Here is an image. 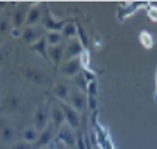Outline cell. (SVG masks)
I'll use <instances>...</instances> for the list:
<instances>
[{
    "label": "cell",
    "instance_id": "1",
    "mask_svg": "<svg viewBox=\"0 0 157 149\" xmlns=\"http://www.w3.org/2000/svg\"><path fill=\"white\" fill-rule=\"evenodd\" d=\"M65 25V20H58L53 17V14L50 13L48 6H45V9H44V14H42V27L48 30V31H58L61 33L62 28Z\"/></svg>",
    "mask_w": 157,
    "mask_h": 149
},
{
    "label": "cell",
    "instance_id": "2",
    "mask_svg": "<svg viewBox=\"0 0 157 149\" xmlns=\"http://www.w3.org/2000/svg\"><path fill=\"white\" fill-rule=\"evenodd\" d=\"M58 104L61 106V109L64 112V117H65V123L67 126H70L72 129H76L79 126V112L75 110L69 102H64V101H58Z\"/></svg>",
    "mask_w": 157,
    "mask_h": 149
},
{
    "label": "cell",
    "instance_id": "3",
    "mask_svg": "<svg viewBox=\"0 0 157 149\" xmlns=\"http://www.w3.org/2000/svg\"><path fill=\"white\" fill-rule=\"evenodd\" d=\"M84 51H86V48L82 47L79 39L75 37V39H70L69 42H67V47L64 48V58L67 61H69V59H75V58H79Z\"/></svg>",
    "mask_w": 157,
    "mask_h": 149
},
{
    "label": "cell",
    "instance_id": "4",
    "mask_svg": "<svg viewBox=\"0 0 157 149\" xmlns=\"http://www.w3.org/2000/svg\"><path fill=\"white\" fill-rule=\"evenodd\" d=\"M69 104L78 112H81L82 109L87 107V93L82 92V90H70V95H69Z\"/></svg>",
    "mask_w": 157,
    "mask_h": 149
},
{
    "label": "cell",
    "instance_id": "5",
    "mask_svg": "<svg viewBox=\"0 0 157 149\" xmlns=\"http://www.w3.org/2000/svg\"><path fill=\"white\" fill-rule=\"evenodd\" d=\"M61 73L62 75H67V76H76L78 73L82 72V64H81V59L79 58H75V59H69L65 61L64 64H61Z\"/></svg>",
    "mask_w": 157,
    "mask_h": 149
},
{
    "label": "cell",
    "instance_id": "6",
    "mask_svg": "<svg viewBox=\"0 0 157 149\" xmlns=\"http://www.w3.org/2000/svg\"><path fill=\"white\" fill-rule=\"evenodd\" d=\"M48 123H50V121H48L45 107H44L42 104H39L37 109H36V112H34V115H33V126L40 132V131H44V129L48 126Z\"/></svg>",
    "mask_w": 157,
    "mask_h": 149
},
{
    "label": "cell",
    "instance_id": "7",
    "mask_svg": "<svg viewBox=\"0 0 157 149\" xmlns=\"http://www.w3.org/2000/svg\"><path fill=\"white\" fill-rule=\"evenodd\" d=\"M22 73H24V76L28 79V81H33L34 84H44V82H47L48 79H47V76L44 75L39 69H36V67H24L22 69Z\"/></svg>",
    "mask_w": 157,
    "mask_h": 149
},
{
    "label": "cell",
    "instance_id": "8",
    "mask_svg": "<svg viewBox=\"0 0 157 149\" xmlns=\"http://www.w3.org/2000/svg\"><path fill=\"white\" fill-rule=\"evenodd\" d=\"M58 141L64 143L65 146H75L76 144V135L72 132L70 126H62L61 129H58Z\"/></svg>",
    "mask_w": 157,
    "mask_h": 149
},
{
    "label": "cell",
    "instance_id": "9",
    "mask_svg": "<svg viewBox=\"0 0 157 149\" xmlns=\"http://www.w3.org/2000/svg\"><path fill=\"white\" fill-rule=\"evenodd\" d=\"M42 33H44V30L39 28V27H25L24 30H22V39L31 45L33 42L39 40L40 37H44Z\"/></svg>",
    "mask_w": 157,
    "mask_h": 149
},
{
    "label": "cell",
    "instance_id": "10",
    "mask_svg": "<svg viewBox=\"0 0 157 149\" xmlns=\"http://www.w3.org/2000/svg\"><path fill=\"white\" fill-rule=\"evenodd\" d=\"M55 129H56V127H55L52 123H48V126L45 127V129L39 132V137H37V140H36V143H34V144H36V147H42V146L48 144V143L53 140Z\"/></svg>",
    "mask_w": 157,
    "mask_h": 149
},
{
    "label": "cell",
    "instance_id": "11",
    "mask_svg": "<svg viewBox=\"0 0 157 149\" xmlns=\"http://www.w3.org/2000/svg\"><path fill=\"white\" fill-rule=\"evenodd\" d=\"M27 5H19L14 13H13V28H20L22 25H25V20H27V14H28Z\"/></svg>",
    "mask_w": 157,
    "mask_h": 149
},
{
    "label": "cell",
    "instance_id": "12",
    "mask_svg": "<svg viewBox=\"0 0 157 149\" xmlns=\"http://www.w3.org/2000/svg\"><path fill=\"white\" fill-rule=\"evenodd\" d=\"M42 14H44V11H42V5H40V3L33 5V6L28 9L25 25H27V27H34V25L39 22V20L42 19Z\"/></svg>",
    "mask_w": 157,
    "mask_h": 149
},
{
    "label": "cell",
    "instance_id": "13",
    "mask_svg": "<svg viewBox=\"0 0 157 149\" xmlns=\"http://www.w3.org/2000/svg\"><path fill=\"white\" fill-rule=\"evenodd\" d=\"M47 54H48V59L52 64H61V61L64 59V47L62 45H48Z\"/></svg>",
    "mask_w": 157,
    "mask_h": 149
},
{
    "label": "cell",
    "instance_id": "14",
    "mask_svg": "<svg viewBox=\"0 0 157 149\" xmlns=\"http://www.w3.org/2000/svg\"><path fill=\"white\" fill-rule=\"evenodd\" d=\"M50 115H52V124L56 127V129H61V127L65 124V117H64V112H62V109H61L59 104L53 106Z\"/></svg>",
    "mask_w": 157,
    "mask_h": 149
},
{
    "label": "cell",
    "instance_id": "15",
    "mask_svg": "<svg viewBox=\"0 0 157 149\" xmlns=\"http://www.w3.org/2000/svg\"><path fill=\"white\" fill-rule=\"evenodd\" d=\"M3 106H5V109H6L8 112H16V110L20 109V99H19V96H17L16 93L11 92V93H8V95L5 96Z\"/></svg>",
    "mask_w": 157,
    "mask_h": 149
},
{
    "label": "cell",
    "instance_id": "16",
    "mask_svg": "<svg viewBox=\"0 0 157 149\" xmlns=\"http://www.w3.org/2000/svg\"><path fill=\"white\" fill-rule=\"evenodd\" d=\"M53 93L55 96L59 99V101H65V99H69V95H70V87L67 86L65 82H58L55 89H53Z\"/></svg>",
    "mask_w": 157,
    "mask_h": 149
},
{
    "label": "cell",
    "instance_id": "17",
    "mask_svg": "<svg viewBox=\"0 0 157 149\" xmlns=\"http://www.w3.org/2000/svg\"><path fill=\"white\" fill-rule=\"evenodd\" d=\"M0 137H2L3 141L10 143L14 140L16 137V132H14V127L8 123H0Z\"/></svg>",
    "mask_w": 157,
    "mask_h": 149
},
{
    "label": "cell",
    "instance_id": "18",
    "mask_svg": "<svg viewBox=\"0 0 157 149\" xmlns=\"http://www.w3.org/2000/svg\"><path fill=\"white\" fill-rule=\"evenodd\" d=\"M30 48H31L33 51L39 53V54H40L42 58H48V54H47V50H48V44H47V39H45V37H40L39 40L33 42V44L30 45Z\"/></svg>",
    "mask_w": 157,
    "mask_h": 149
},
{
    "label": "cell",
    "instance_id": "19",
    "mask_svg": "<svg viewBox=\"0 0 157 149\" xmlns=\"http://www.w3.org/2000/svg\"><path fill=\"white\" fill-rule=\"evenodd\" d=\"M37 137H39V131L36 129L34 126H28V127H25L24 132H22V140L27 141V143H31V144L36 143Z\"/></svg>",
    "mask_w": 157,
    "mask_h": 149
},
{
    "label": "cell",
    "instance_id": "20",
    "mask_svg": "<svg viewBox=\"0 0 157 149\" xmlns=\"http://www.w3.org/2000/svg\"><path fill=\"white\" fill-rule=\"evenodd\" d=\"M62 37H69V39H75L78 37V27L73 22H65L62 31H61Z\"/></svg>",
    "mask_w": 157,
    "mask_h": 149
},
{
    "label": "cell",
    "instance_id": "21",
    "mask_svg": "<svg viewBox=\"0 0 157 149\" xmlns=\"http://www.w3.org/2000/svg\"><path fill=\"white\" fill-rule=\"evenodd\" d=\"M45 39H47V44H48V45H61V40H62L64 37H62V34L58 33V31H48L47 36H45Z\"/></svg>",
    "mask_w": 157,
    "mask_h": 149
},
{
    "label": "cell",
    "instance_id": "22",
    "mask_svg": "<svg viewBox=\"0 0 157 149\" xmlns=\"http://www.w3.org/2000/svg\"><path fill=\"white\" fill-rule=\"evenodd\" d=\"M73 81H75V84L82 90V92H86L87 93V78H86V75H84V72H81V73H78L75 78H73Z\"/></svg>",
    "mask_w": 157,
    "mask_h": 149
},
{
    "label": "cell",
    "instance_id": "23",
    "mask_svg": "<svg viewBox=\"0 0 157 149\" xmlns=\"http://www.w3.org/2000/svg\"><path fill=\"white\" fill-rule=\"evenodd\" d=\"M13 27H10V19L8 16H2L0 17V34H5L11 30Z\"/></svg>",
    "mask_w": 157,
    "mask_h": 149
},
{
    "label": "cell",
    "instance_id": "24",
    "mask_svg": "<svg viewBox=\"0 0 157 149\" xmlns=\"http://www.w3.org/2000/svg\"><path fill=\"white\" fill-rule=\"evenodd\" d=\"M76 27H78V39H79V42L82 44V47H84V48H87V45H89V39H87V34H86L84 28H82L79 24H76Z\"/></svg>",
    "mask_w": 157,
    "mask_h": 149
},
{
    "label": "cell",
    "instance_id": "25",
    "mask_svg": "<svg viewBox=\"0 0 157 149\" xmlns=\"http://www.w3.org/2000/svg\"><path fill=\"white\" fill-rule=\"evenodd\" d=\"M33 147V144L31 143H27V141H17V143H14L13 146H11V149H31Z\"/></svg>",
    "mask_w": 157,
    "mask_h": 149
},
{
    "label": "cell",
    "instance_id": "26",
    "mask_svg": "<svg viewBox=\"0 0 157 149\" xmlns=\"http://www.w3.org/2000/svg\"><path fill=\"white\" fill-rule=\"evenodd\" d=\"M87 95H97V81H89L87 82Z\"/></svg>",
    "mask_w": 157,
    "mask_h": 149
},
{
    "label": "cell",
    "instance_id": "27",
    "mask_svg": "<svg viewBox=\"0 0 157 149\" xmlns=\"http://www.w3.org/2000/svg\"><path fill=\"white\" fill-rule=\"evenodd\" d=\"M87 107L90 110H95V107H97V96L95 95H87Z\"/></svg>",
    "mask_w": 157,
    "mask_h": 149
},
{
    "label": "cell",
    "instance_id": "28",
    "mask_svg": "<svg viewBox=\"0 0 157 149\" xmlns=\"http://www.w3.org/2000/svg\"><path fill=\"white\" fill-rule=\"evenodd\" d=\"M76 149H87V146H86V141H84V138H82V134L81 132H78L76 134Z\"/></svg>",
    "mask_w": 157,
    "mask_h": 149
},
{
    "label": "cell",
    "instance_id": "29",
    "mask_svg": "<svg viewBox=\"0 0 157 149\" xmlns=\"http://www.w3.org/2000/svg\"><path fill=\"white\" fill-rule=\"evenodd\" d=\"M67 147H69V146H65L61 141H56V144H55V149H67Z\"/></svg>",
    "mask_w": 157,
    "mask_h": 149
},
{
    "label": "cell",
    "instance_id": "30",
    "mask_svg": "<svg viewBox=\"0 0 157 149\" xmlns=\"http://www.w3.org/2000/svg\"><path fill=\"white\" fill-rule=\"evenodd\" d=\"M53 149H55V147H53Z\"/></svg>",
    "mask_w": 157,
    "mask_h": 149
}]
</instances>
